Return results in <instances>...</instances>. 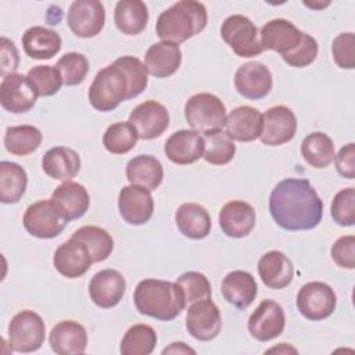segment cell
<instances>
[{
    "label": "cell",
    "mask_w": 355,
    "mask_h": 355,
    "mask_svg": "<svg viewBox=\"0 0 355 355\" xmlns=\"http://www.w3.org/2000/svg\"><path fill=\"white\" fill-rule=\"evenodd\" d=\"M234 86L239 94L244 98L261 100L270 93L273 76L265 64L250 61L237 68L234 73Z\"/></svg>",
    "instance_id": "cell-16"
},
{
    "label": "cell",
    "mask_w": 355,
    "mask_h": 355,
    "mask_svg": "<svg viewBox=\"0 0 355 355\" xmlns=\"http://www.w3.org/2000/svg\"><path fill=\"white\" fill-rule=\"evenodd\" d=\"M43 135L33 125L8 126L4 133L6 150L17 157H25L36 151L42 144Z\"/></svg>",
    "instance_id": "cell-36"
},
{
    "label": "cell",
    "mask_w": 355,
    "mask_h": 355,
    "mask_svg": "<svg viewBox=\"0 0 355 355\" xmlns=\"http://www.w3.org/2000/svg\"><path fill=\"white\" fill-rule=\"evenodd\" d=\"M67 222L82 218L90 205V197L83 184L67 180L62 182L50 198Z\"/></svg>",
    "instance_id": "cell-23"
},
{
    "label": "cell",
    "mask_w": 355,
    "mask_h": 355,
    "mask_svg": "<svg viewBox=\"0 0 355 355\" xmlns=\"http://www.w3.org/2000/svg\"><path fill=\"white\" fill-rule=\"evenodd\" d=\"M286 326L282 305L273 300H263L248 319V333L252 338L266 343L279 337Z\"/></svg>",
    "instance_id": "cell-15"
},
{
    "label": "cell",
    "mask_w": 355,
    "mask_h": 355,
    "mask_svg": "<svg viewBox=\"0 0 355 355\" xmlns=\"http://www.w3.org/2000/svg\"><path fill=\"white\" fill-rule=\"evenodd\" d=\"M126 280L116 269L97 272L89 283V295L94 305L108 309L118 305L125 295Z\"/></svg>",
    "instance_id": "cell-19"
},
{
    "label": "cell",
    "mask_w": 355,
    "mask_h": 355,
    "mask_svg": "<svg viewBox=\"0 0 355 355\" xmlns=\"http://www.w3.org/2000/svg\"><path fill=\"white\" fill-rule=\"evenodd\" d=\"M139 135L128 122H116L110 125L103 135V146L111 154H126L137 143Z\"/></svg>",
    "instance_id": "cell-40"
},
{
    "label": "cell",
    "mask_w": 355,
    "mask_h": 355,
    "mask_svg": "<svg viewBox=\"0 0 355 355\" xmlns=\"http://www.w3.org/2000/svg\"><path fill=\"white\" fill-rule=\"evenodd\" d=\"M65 86L80 85L89 72V60L78 51H71L61 55L55 64Z\"/></svg>",
    "instance_id": "cell-42"
},
{
    "label": "cell",
    "mask_w": 355,
    "mask_h": 355,
    "mask_svg": "<svg viewBox=\"0 0 355 355\" xmlns=\"http://www.w3.org/2000/svg\"><path fill=\"white\" fill-rule=\"evenodd\" d=\"M258 275L268 288L282 290L293 282L294 266L284 252L272 250L259 258Z\"/></svg>",
    "instance_id": "cell-26"
},
{
    "label": "cell",
    "mask_w": 355,
    "mask_h": 355,
    "mask_svg": "<svg viewBox=\"0 0 355 355\" xmlns=\"http://www.w3.org/2000/svg\"><path fill=\"white\" fill-rule=\"evenodd\" d=\"M331 258L337 266L352 270L355 268V237L341 236L331 247Z\"/></svg>",
    "instance_id": "cell-48"
},
{
    "label": "cell",
    "mask_w": 355,
    "mask_h": 355,
    "mask_svg": "<svg viewBox=\"0 0 355 355\" xmlns=\"http://www.w3.org/2000/svg\"><path fill=\"white\" fill-rule=\"evenodd\" d=\"M302 32L284 18H275L266 22L259 31V40L263 50L277 51L284 55L293 51L301 42Z\"/></svg>",
    "instance_id": "cell-21"
},
{
    "label": "cell",
    "mask_w": 355,
    "mask_h": 355,
    "mask_svg": "<svg viewBox=\"0 0 355 355\" xmlns=\"http://www.w3.org/2000/svg\"><path fill=\"white\" fill-rule=\"evenodd\" d=\"M118 209L122 219L133 226L147 223L154 214L151 191L143 186H123L118 194Z\"/></svg>",
    "instance_id": "cell-12"
},
{
    "label": "cell",
    "mask_w": 355,
    "mask_h": 355,
    "mask_svg": "<svg viewBox=\"0 0 355 355\" xmlns=\"http://www.w3.org/2000/svg\"><path fill=\"white\" fill-rule=\"evenodd\" d=\"M25 230L37 239H54L62 233L67 220L51 200H39L31 204L24 214Z\"/></svg>",
    "instance_id": "cell-9"
},
{
    "label": "cell",
    "mask_w": 355,
    "mask_h": 355,
    "mask_svg": "<svg viewBox=\"0 0 355 355\" xmlns=\"http://www.w3.org/2000/svg\"><path fill=\"white\" fill-rule=\"evenodd\" d=\"M208 22V12L202 3L182 0L158 15L155 33L162 42L180 44L201 33Z\"/></svg>",
    "instance_id": "cell-3"
},
{
    "label": "cell",
    "mask_w": 355,
    "mask_h": 355,
    "mask_svg": "<svg viewBox=\"0 0 355 355\" xmlns=\"http://www.w3.org/2000/svg\"><path fill=\"white\" fill-rule=\"evenodd\" d=\"M125 175L130 184L143 186L153 191L162 183L164 168L158 158L143 154L129 159L125 168Z\"/></svg>",
    "instance_id": "cell-32"
},
{
    "label": "cell",
    "mask_w": 355,
    "mask_h": 355,
    "mask_svg": "<svg viewBox=\"0 0 355 355\" xmlns=\"http://www.w3.org/2000/svg\"><path fill=\"white\" fill-rule=\"evenodd\" d=\"M255 209L251 204L241 200L229 201L219 211V226L232 239L248 236L255 226Z\"/></svg>",
    "instance_id": "cell-22"
},
{
    "label": "cell",
    "mask_w": 355,
    "mask_h": 355,
    "mask_svg": "<svg viewBox=\"0 0 355 355\" xmlns=\"http://www.w3.org/2000/svg\"><path fill=\"white\" fill-rule=\"evenodd\" d=\"M116 61L126 71L130 80V97L135 98L141 94L148 85V71L146 64H143L137 57L133 55H122L116 58Z\"/></svg>",
    "instance_id": "cell-45"
},
{
    "label": "cell",
    "mask_w": 355,
    "mask_h": 355,
    "mask_svg": "<svg viewBox=\"0 0 355 355\" xmlns=\"http://www.w3.org/2000/svg\"><path fill=\"white\" fill-rule=\"evenodd\" d=\"M175 222L179 232L191 240H202L211 233V216L197 202H184L175 212Z\"/></svg>",
    "instance_id": "cell-30"
},
{
    "label": "cell",
    "mask_w": 355,
    "mask_h": 355,
    "mask_svg": "<svg viewBox=\"0 0 355 355\" xmlns=\"http://www.w3.org/2000/svg\"><path fill=\"white\" fill-rule=\"evenodd\" d=\"M42 169L51 179L72 180L80 171V157L71 147L55 146L44 153Z\"/></svg>",
    "instance_id": "cell-28"
},
{
    "label": "cell",
    "mask_w": 355,
    "mask_h": 355,
    "mask_svg": "<svg viewBox=\"0 0 355 355\" xmlns=\"http://www.w3.org/2000/svg\"><path fill=\"white\" fill-rule=\"evenodd\" d=\"M46 337V324L42 316L33 311L25 309L12 316L8 324V344L15 352L37 351Z\"/></svg>",
    "instance_id": "cell-7"
},
{
    "label": "cell",
    "mask_w": 355,
    "mask_h": 355,
    "mask_svg": "<svg viewBox=\"0 0 355 355\" xmlns=\"http://www.w3.org/2000/svg\"><path fill=\"white\" fill-rule=\"evenodd\" d=\"M297 309L308 320H323L329 318L337 306L334 290L323 282H309L297 293Z\"/></svg>",
    "instance_id": "cell-8"
},
{
    "label": "cell",
    "mask_w": 355,
    "mask_h": 355,
    "mask_svg": "<svg viewBox=\"0 0 355 355\" xmlns=\"http://www.w3.org/2000/svg\"><path fill=\"white\" fill-rule=\"evenodd\" d=\"M114 22L123 35H140L148 24V10L146 3L140 0L118 1L114 10Z\"/></svg>",
    "instance_id": "cell-33"
},
{
    "label": "cell",
    "mask_w": 355,
    "mask_h": 355,
    "mask_svg": "<svg viewBox=\"0 0 355 355\" xmlns=\"http://www.w3.org/2000/svg\"><path fill=\"white\" fill-rule=\"evenodd\" d=\"M169 112L155 100H147L136 105L129 114V123L136 129L139 139L153 140L159 137L169 126Z\"/></svg>",
    "instance_id": "cell-13"
},
{
    "label": "cell",
    "mask_w": 355,
    "mask_h": 355,
    "mask_svg": "<svg viewBox=\"0 0 355 355\" xmlns=\"http://www.w3.org/2000/svg\"><path fill=\"white\" fill-rule=\"evenodd\" d=\"M306 7H311V8H323V7H327L330 3L329 1H326L324 4H322V3H304Z\"/></svg>",
    "instance_id": "cell-52"
},
{
    "label": "cell",
    "mask_w": 355,
    "mask_h": 355,
    "mask_svg": "<svg viewBox=\"0 0 355 355\" xmlns=\"http://www.w3.org/2000/svg\"><path fill=\"white\" fill-rule=\"evenodd\" d=\"M262 126V114L250 105L236 107L226 115V133L236 141L247 143L259 139Z\"/></svg>",
    "instance_id": "cell-24"
},
{
    "label": "cell",
    "mask_w": 355,
    "mask_h": 355,
    "mask_svg": "<svg viewBox=\"0 0 355 355\" xmlns=\"http://www.w3.org/2000/svg\"><path fill=\"white\" fill-rule=\"evenodd\" d=\"M71 237L78 239L86 244L93 258V262L105 261L114 250V239L105 229L100 226H82L75 230Z\"/></svg>",
    "instance_id": "cell-39"
},
{
    "label": "cell",
    "mask_w": 355,
    "mask_h": 355,
    "mask_svg": "<svg viewBox=\"0 0 355 355\" xmlns=\"http://www.w3.org/2000/svg\"><path fill=\"white\" fill-rule=\"evenodd\" d=\"M196 354V351L190 347H187L184 343H172L168 348L162 349V354Z\"/></svg>",
    "instance_id": "cell-51"
},
{
    "label": "cell",
    "mask_w": 355,
    "mask_h": 355,
    "mask_svg": "<svg viewBox=\"0 0 355 355\" xmlns=\"http://www.w3.org/2000/svg\"><path fill=\"white\" fill-rule=\"evenodd\" d=\"M220 293L226 302L237 309H245L254 302L258 294V286L250 272L232 270L223 277Z\"/></svg>",
    "instance_id": "cell-27"
},
{
    "label": "cell",
    "mask_w": 355,
    "mask_h": 355,
    "mask_svg": "<svg viewBox=\"0 0 355 355\" xmlns=\"http://www.w3.org/2000/svg\"><path fill=\"white\" fill-rule=\"evenodd\" d=\"M333 220L340 226H354L355 223V189L347 187L336 193L330 205Z\"/></svg>",
    "instance_id": "cell-44"
},
{
    "label": "cell",
    "mask_w": 355,
    "mask_h": 355,
    "mask_svg": "<svg viewBox=\"0 0 355 355\" xmlns=\"http://www.w3.org/2000/svg\"><path fill=\"white\" fill-rule=\"evenodd\" d=\"M269 212L284 230H312L322 222L323 201L308 179L287 178L273 187Z\"/></svg>",
    "instance_id": "cell-1"
},
{
    "label": "cell",
    "mask_w": 355,
    "mask_h": 355,
    "mask_svg": "<svg viewBox=\"0 0 355 355\" xmlns=\"http://www.w3.org/2000/svg\"><path fill=\"white\" fill-rule=\"evenodd\" d=\"M164 153L176 165L193 164L204 155V139L193 129H180L166 139Z\"/></svg>",
    "instance_id": "cell-20"
},
{
    "label": "cell",
    "mask_w": 355,
    "mask_h": 355,
    "mask_svg": "<svg viewBox=\"0 0 355 355\" xmlns=\"http://www.w3.org/2000/svg\"><path fill=\"white\" fill-rule=\"evenodd\" d=\"M176 284L182 290L186 306H189L196 301L211 298V294H212L211 283L204 273L194 272V270L184 272L178 277Z\"/></svg>",
    "instance_id": "cell-43"
},
{
    "label": "cell",
    "mask_w": 355,
    "mask_h": 355,
    "mask_svg": "<svg viewBox=\"0 0 355 355\" xmlns=\"http://www.w3.org/2000/svg\"><path fill=\"white\" fill-rule=\"evenodd\" d=\"M67 22L78 37L97 36L105 24V8L98 0H75L68 10Z\"/></svg>",
    "instance_id": "cell-11"
},
{
    "label": "cell",
    "mask_w": 355,
    "mask_h": 355,
    "mask_svg": "<svg viewBox=\"0 0 355 355\" xmlns=\"http://www.w3.org/2000/svg\"><path fill=\"white\" fill-rule=\"evenodd\" d=\"M144 61L150 75L155 78H168L179 69L182 64V51L178 44L161 40L148 47Z\"/></svg>",
    "instance_id": "cell-29"
},
{
    "label": "cell",
    "mask_w": 355,
    "mask_h": 355,
    "mask_svg": "<svg viewBox=\"0 0 355 355\" xmlns=\"http://www.w3.org/2000/svg\"><path fill=\"white\" fill-rule=\"evenodd\" d=\"M133 301L139 313L164 322L173 320L186 308L180 287L173 282L159 279L139 282Z\"/></svg>",
    "instance_id": "cell-2"
},
{
    "label": "cell",
    "mask_w": 355,
    "mask_h": 355,
    "mask_svg": "<svg viewBox=\"0 0 355 355\" xmlns=\"http://www.w3.org/2000/svg\"><path fill=\"white\" fill-rule=\"evenodd\" d=\"M87 96L92 107L100 112L112 111L122 101L130 100V80L123 67L115 60L100 69L89 87Z\"/></svg>",
    "instance_id": "cell-4"
},
{
    "label": "cell",
    "mask_w": 355,
    "mask_h": 355,
    "mask_svg": "<svg viewBox=\"0 0 355 355\" xmlns=\"http://www.w3.org/2000/svg\"><path fill=\"white\" fill-rule=\"evenodd\" d=\"M204 155L202 158L211 165H226L236 154L234 140L226 130H212L204 133Z\"/></svg>",
    "instance_id": "cell-38"
},
{
    "label": "cell",
    "mask_w": 355,
    "mask_h": 355,
    "mask_svg": "<svg viewBox=\"0 0 355 355\" xmlns=\"http://www.w3.org/2000/svg\"><path fill=\"white\" fill-rule=\"evenodd\" d=\"M0 43H1V75L7 76L10 73H15L19 64L18 50L15 44L4 36L0 39Z\"/></svg>",
    "instance_id": "cell-50"
},
{
    "label": "cell",
    "mask_w": 355,
    "mask_h": 355,
    "mask_svg": "<svg viewBox=\"0 0 355 355\" xmlns=\"http://www.w3.org/2000/svg\"><path fill=\"white\" fill-rule=\"evenodd\" d=\"M334 62L343 69L355 67V35L352 32L338 33L331 42Z\"/></svg>",
    "instance_id": "cell-47"
},
{
    "label": "cell",
    "mask_w": 355,
    "mask_h": 355,
    "mask_svg": "<svg viewBox=\"0 0 355 355\" xmlns=\"http://www.w3.org/2000/svg\"><path fill=\"white\" fill-rule=\"evenodd\" d=\"M334 164L337 172L347 179L355 178V144L348 143L340 148V151L334 155Z\"/></svg>",
    "instance_id": "cell-49"
},
{
    "label": "cell",
    "mask_w": 355,
    "mask_h": 355,
    "mask_svg": "<svg viewBox=\"0 0 355 355\" xmlns=\"http://www.w3.org/2000/svg\"><path fill=\"white\" fill-rule=\"evenodd\" d=\"M220 36L223 42L233 50V53L243 58L259 55L263 47L259 40V32L255 24L245 15H229L220 26Z\"/></svg>",
    "instance_id": "cell-6"
},
{
    "label": "cell",
    "mask_w": 355,
    "mask_h": 355,
    "mask_svg": "<svg viewBox=\"0 0 355 355\" xmlns=\"http://www.w3.org/2000/svg\"><path fill=\"white\" fill-rule=\"evenodd\" d=\"M26 78L36 94L43 97L55 94L64 85L61 73L55 65H36L28 71Z\"/></svg>",
    "instance_id": "cell-41"
},
{
    "label": "cell",
    "mask_w": 355,
    "mask_h": 355,
    "mask_svg": "<svg viewBox=\"0 0 355 355\" xmlns=\"http://www.w3.org/2000/svg\"><path fill=\"white\" fill-rule=\"evenodd\" d=\"M61 36L44 26H32L22 35L24 51L33 60H50L61 50Z\"/></svg>",
    "instance_id": "cell-31"
},
{
    "label": "cell",
    "mask_w": 355,
    "mask_h": 355,
    "mask_svg": "<svg viewBox=\"0 0 355 355\" xmlns=\"http://www.w3.org/2000/svg\"><path fill=\"white\" fill-rule=\"evenodd\" d=\"M301 155L312 168H327L336 155L334 143L326 133L312 132L301 143Z\"/></svg>",
    "instance_id": "cell-35"
},
{
    "label": "cell",
    "mask_w": 355,
    "mask_h": 355,
    "mask_svg": "<svg viewBox=\"0 0 355 355\" xmlns=\"http://www.w3.org/2000/svg\"><path fill=\"white\" fill-rule=\"evenodd\" d=\"M186 329L198 341H211L220 333V311L211 298H204L189 305Z\"/></svg>",
    "instance_id": "cell-10"
},
{
    "label": "cell",
    "mask_w": 355,
    "mask_h": 355,
    "mask_svg": "<svg viewBox=\"0 0 355 355\" xmlns=\"http://www.w3.org/2000/svg\"><path fill=\"white\" fill-rule=\"evenodd\" d=\"M262 144L282 146L294 139L297 133V116L286 105H275L262 114Z\"/></svg>",
    "instance_id": "cell-14"
},
{
    "label": "cell",
    "mask_w": 355,
    "mask_h": 355,
    "mask_svg": "<svg viewBox=\"0 0 355 355\" xmlns=\"http://www.w3.org/2000/svg\"><path fill=\"white\" fill-rule=\"evenodd\" d=\"M93 263L89 248L78 239H68L57 247L53 255L55 270L68 279H76L85 275Z\"/></svg>",
    "instance_id": "cell-17"
},
{
    "label": "cell",
    "mask_w": 355,
    "mask_h": 355,
    "mask_svg": "<svg viewBox=\"0 0 355 355\" xmlns=\"http://www.w3.org/2000/svg\"><path fill=\"white\" fill-rule=\"evenodd\" d=\"M26 171L17 162H0V201L3 204L18 202L26 191Z\"/></svg>",
    "instance_id": "cell-34"
},
{
    "label": "cell",
    "mask_w": 355,
    "mask_h": 355,
    "mask_svg": "<svg viewBox=\"0 0 355 355\" xmlns=\"http://www.w3.org/2000/svg\"><path fill=\"white\" fill-rule=\"evenodd\" d=\"M318 42L313 36L302 32L300 44L290 53L282 55L283 61L293 68H304L312 64L318 57Z\"/></svg>",
    "instance_id": "cell-46"
},
{
    "label": "cell",
    "mask_w": 355,
    "mask_h": 355,
    "mask_svg": "<svg viewBox=\"0 0 355 355\" xmlns=\"http://www.w3.org/2000/svg\"><path fill=\"white\" fill-rule=\"evenodd\" d=\"M37 100V94L31 86L26 75L10 73L3 76L0 83V104L12 114H24L31 111Z\"/></svg>",
    "instance_id": "cell-18"
},
{
    "label": "cell",
    "mask_w": 355,
    "mask_h": 355,
    "mask_svg": "<svg viewBox=\"0 0 355 355\" xmlns=\"http://www.w3.org/2000/svg\"><path fill=\"white\" fill-rule=\"evenodd\" d=\"M184 118L193 130L204 135L225 126L226 107L212 93H197L186 101Z\"/></svg>",
    "instance_id": "cell-5"
},
{
    "label": "cell",
    "mask_w": 355,
    "mask_h": 355,
    "mask_svg": "<svg viewBox=\"0 0 355 355\" xmlns=\"http://www.w3.org/2000/svg\"><path fill=\"white\" fill-rule=\"evenodd\" d=\"M49 343L58 355H79L86 351L87 331L75 320H61L51 329Z\"/></svg>",
    "instance_id": "cell-25"
},
{
    "label": "cell",
    "mask_w": 355,
    "mask_h": 355,
    "mask_svg": "<svg viewBox=\"0 0 355 355\" xmlns=\"http://www.w3.org/2000/svg\"><path fill=\"white\" fill-rule=\"evenodd\" d=\"M157 333L148 324H133L123 334L119 345L122 355H150L157 345Z\"/></svg>",
    "instance_id": "cell-37"
}]
</instances>
